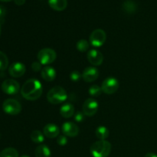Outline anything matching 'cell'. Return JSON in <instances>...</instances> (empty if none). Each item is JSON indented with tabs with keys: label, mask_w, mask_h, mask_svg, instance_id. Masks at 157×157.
<instances>
[{
	"label": "cell",
	"mask_w": 157,
	"mask_h": 157,
	"mask_svg": "<svg viewBox=\"0 0 157 157\" xmlns=\"http://www.w3.org/2000/svg\"><path fill=\"white\" fill-rule=\"evenodd\" d=\"M30 138L35 144H41L44 140V135L39 130H33L31 133Z\"/></svg>",
	"instance_id": "21"
},
{
	"label": "cell",
	"mask_w": 157,
	"mask_h": 157,
	"mask_svg": "<svg viewBox=\"0 0 157 157\" xmlns=\"http://www.w3.org/2000/svg\"><path fill=\"white\" fill-rule=\"evenodd\" d=\"M67 98L66 90L61 86L52 87L47 94V99L51 104H58L65 101Z\"/></svg>",
	"instance_id": "3"
},
{
	"label": "cell",
	"mask_w": 157,
	"mask_h": 157,
	"mask_svg": "<svg viewBox=\"0 0 157 157\" xmlns=\"http://www.w3.org/2000/svg\"><path fill=\"white\" fill-rule=\"evenodd\" d=\"M32 69L33 70V71L35 72H38L40 71H41V64L39 61H34L32 64Z\"/></svg>",
	"instance_id": "28"
},
{
	"label": "cell",
	"mask_w": 157,
	"mask_h": 157,
	"mask_svg": "<svg viewBox=\"0 0 157 157\" xmlns=\"http://www.w3.org/2000/svg\"><path fill=\"white\" fill-rule=\"evenodd\" d=\"M123 9L127 13H133L137 9V5L135 2L127 0V1L124 2V4H123Z\"/></svg>",
	"instance_id": "20"
},
{
	"label": "cell",
	"mask_w": 157,
	"mask_h": 157,
	"mask_svg": "<svg viewBox=\"0 0 157 157\" xmlns=\"http://www.w3.org/2000/svg\"><path fill=\"white\" fill-rule=\"evenodd\" d=\"M83 113L85 116L92 117L98 110V103L94 98H88L84 101L82 107Z\"/></svg>",
	"instance_id": "9"
},
{
	"label": "cell",
	"mask_w": 157,
	"mask_h": 157,
	"mask_svg": "<svg viewBox=\"0 0 157 157\" xmlns=\"http://www.w3.org/2000/svg\"><path fill=\"white\" fill-rule=\"evenodd\" d=\"M84 119V113H81V112H77L75 115V121L78 123H81Z\"/></svg>",
	"instance_id": "30"
},
{
	"label": "cell",
	"mask_w": 157,
	"mask_h": 157,
	"mask_svg": "<svg viewBox=\"0 0 157 157\" xmlns=\"http://www.w3.org/2000/svg\"><path fill=\"white\" fill-rule=\"evenodd\" d=\"M99 71L95 67H87L82 73V78L85 82H92L98 79Z\"/></svg>",
	"instance_id": "13"
},
{
	"label": "cell",
	"mask_w": 157,
	"mask_h": 157,
	"mask_svg": "<svg viewBox=\"0 0 157 157\" xmlns=\"http://www.w3.org/2000/svg\"><path fill=\"white\" fill-rule=\"evenodd\" d=\"M6 15V9L3 6L0 5V24L2 23L5 20Z\"/></svg>",
	"instance_id": "29"
},
{
	"label": "cell",
	"mask_w": 157,
	"mask_h": 157,
	"mask_svg": "<svg viewBox=\"0 0 157 157\" xmlns=\"http://www.w3.org/2000/svg\"><path fill=\"white\" fill-rule=\"evenodd\" d=\"M43 88L38 80L32 78L24 83L21 89V94L28 101H36L42 94Z\"/></svg>",
	"instance_id": "1"
},
{
	"label": "cell",
	"mask_w": 157,
	"mask_h": 157,
	"mask_svg": "<svg viewBox=\"0 0 157 157\" xmlns=\"http://www.w3.org/2000/svg\"><path fill=\"white\" fill-rule=\"evenodd\" d=\"M2 109L7 114L15 116L21 111V105L16 100L9 98L3 102Z\"/></svg>",
	"instance_id": "5"
},
{
	"label": "cell",
	"mask_w": 157,
	"mask_h": 157,
	"mask_svg": "<svg viewBox=\"0 0 157 157\" xmlns=\"http://www.w3.org/2000/svg\"><path fill=\"white\" fill-rule=\"evenodd\" d=\"M61 130L65 136H69V137H75L78 136L79 133V128L78 125L71 121L64 123L61 127Z\"/></svg>",
	"instance_id": "10"
},
{
	"label": "cell",
	"mask_w": 157,
	"mask_h": 157,
	"mask_svg": "<svg viewBox=\"0 0 157 157\" xmlns=\"http://www.w3.org/2000/svg\"><path fill=\"white\" fill-rule=\"evenodd\" d=\"M90 151L93 157H107L111 152V144L107 140H98L92 144Z\"/></svg>",
	"instance_id": "2"
},
{
	"label": "cell",
	"mask_w": 157,
	"mask_h": 157,
	"mask_svg": "<svg viewBox=\"0 0 157 157\" xmlns=\"http://www.w3.org/2000/svg\"><path fill=\"white\" fill-rule=\"evenodd\" d=\"M0 1H2V2H9V1H11V0H0Z\"/></svg>",
	"instance_id": "33"
},
{
	"label": "cell",
	"mask_w": 157,
	"mask_h": 157,
	"mask_svg": "<svg viewBox=\"0 0 157 157\" xmlns=\"http://www.w3.org/2000/svg\"><path fill=\"white\" fill-rule=\"evenodd\" d=\"M56 56L57 55L55 50L52 48H43L39 51L37 58H38V60L41 64L48 65V64H52L55 61Z\"/></svg>",
	"instance_id": "4"
},
{
	"label": "cell",
	"mask_w": 157,
	"mask_h": 157,
	"mask_svg": "<svg viewBox=\"0 0 157 157\" xmlns=\"http://www.w3.org/2000/svg\"><path fill=\"white\" fill-rule=\"evenodd\" d=\"M0 157H18V153L15 148L8 147L0 152Z\"/></svg>",
	"instance_id": "22"
},
{
	"label": "cell",
	"mask_w": 157,
	"mask_h": 157,
	"mask_svg": "<svg viewBox=\"0 0 157 157\" xmlns=\"http://www.w3.org/2000/svg\"><path fill=\"white\" fill-rule=\"evenodd\" d=\"M57 143L60 146H65L67 144V139L65 136H59L57 139Z\"/></svg>",
	"instance_id": "27"
},
{
	"label": "cell",
	"mask_w": 157,
	"mask_h": 157,
	"mask_svg": "<svg viewBox=\"0 0 157 157\" xmlns=\"http://www.w3.org/2000/svg\"><path fill=\"white\" fill-rule=\"evenodd\" d=\"M41 78L45 81H53L56 78V71L51 66H45L42 68L41 71Z\"/></svg>",
	"instance_id": "15"
},
{
	"label": "cell",
	"mask_w": 157,
	"mask_h": 157,
	"mask_svg": "<svg viewBox=\"0 0 157 157\" xmlns=\"http://www.w3.org/2000/svg\"><path fill=\"white\" fill-rule=\"evenodd\" d=\"M102 92L103 91L101 87H100L99 86L97 85V84H94V85H92L91 87L89 88V94L91 97H94V98L99 97Z\"/></svg>",
	"instance_id": "25"
},
{
	"label": "cell",
	"mask_w": 157,
	"mask_h": 157,
	"mask_svg": "<svg viewBox=\"0 0 157 157\" xmlns=\"http://www.w3.org/2000/svg\"><path fill=\"white\" fill-rule=\"evenodd\" d=\"M95 134H96V136L100 140H106V139L109 136L110 132H109L108 129L107 127H104V126H101V127H98L96 129Z\"/></svg>",
	"instance_id": "19"
},
{
	"label": "cell",
	"mask_w": 157,
	"mask_h": 157,
	"mask_svg": "<svg viewBox=\"0 0 157 157\" xmlns=\"http://www.w3.org/2000/svg\"><path fill=\"white\" fill-rule=\"evenodd\" d=\"M60 113L64 118H70L75 113V107L70 103H65L60 108Z\"/></svg>",
	"instance_id": "16"
},
{
	"label": "cell",
	"mask_w": 157,
	"mask_h": 157,
	"mask_svg": "<svg viewBox=\"0 0 157 157\" xmlns=\"http://www.w3.org/2000/svg\"><path fill=\"white\" fill-rule=\"evenodd\" d=\"M2 90L6 94H16L19 91L20 85L15 80L7 79L5 80L2 84Z\"/></svg>",
	"instance_id": "7"
},
{
	"label": "cell",
	"mask_w": 157,
	"mask_h": 157,
	"mask_svg": "<svg viewBox=\"0 0 157 157\" xmlns=\"http://www.w3.org/2000/svg\"><path fill=\"white\" fill-rule=\"evenodd\" d=\"M87 60L94 66L101 65L104 61V56L102 53L96 49H91L87 55Z\"/></svg>",
	"instance_id": "11"
},
{
	"label": "cell",
	"mask_w": 157,
	"mask_h": 157,
	"mask_svg": "<svg viewBox=\"0 0 157 157\" xmlns=\"http://www.w3.org/2000/svg\"><path fill=\"white\" fill-rule=\"evenodd\" d=\"M144 157H157V155L153 153H148L145 155Z\"/></svg>",
	"instance_id": "32"
},
{
	"label": "cell",
	"mask_w": 157,
	"mask_h": 157,
	"mask_svg": "<svg viewBox=\"0 0 157 157\" xmlns=\"http://www.w3.org/2000/svg\"><path fill=\"white\" fill-rule=\"evenodd\" d=\"M25 65L21 62H15L9 67V73L13 78H20L25 73Z\"/></svg>",
	"instance_id": "12"
},
{
	"label": "cell",
	"mask_w": 157,
	"mask_h": 157,
	"mask_svg": "<svg viewBox=\"0 0 157 157\" xmlns=\"http://www.w3.org/2000/svg\"><path fill=\"white\" fill-rule=\"evenodd\" d=\"M9 66V58L5 53L0 52V71L6 70Z\"/></svg>",
	"instance_id": "24"
},
{
	"label": "cell",
	"mask_w": 157,
	"mask_h": 157,
	"mask_svg": "<svg viewBox=\"0 0 157 157\" xmlns=\"http://www.w3.org/2000/svg\"><path fill=\"white\" fill-rule=\"evenodd\" d=\"M106 39H107V35L106 32L103 29H95L90 34L89 41L90 44L93 45L94 47H101L105 43Z\"/></svg>",
	"instance_id": "6"
},
{
	"label": "cell",
	"mask_w": 157,
	"mask_h": 157,
	"mask_svg": "<svg viewBox=\"0 0 157 157\" xmlns=\"http://www.w3.org/2000/svg\"><path fill=\"white\" fill-rule=\"evenodd\" d=\"M81 78H82V75L78 71H73L70 75V79L72 81H78Z\"/></svg>",
	"instance_id": "26"
},
{
	"label": "cell",
	"mask_w": 157,
	"mask_h": 157,
	"mask_svg": "<svg viewBox=\"0 0 157 157\" xmlns=\"http://www.w3.org/2000/svg\"><path fill=\"white\" fill-rule=\"evenodd\" d=\"M119 87V82L114 78H107L102 82L101 89L104 93L107 94H114Z\"/></svg>",
	"instance_id": "8"
},
{
	"label": "cell",
	"mask_w": 157,
	"mask_h": 157,
	"mask_svg": "<svg viewBox=\"0 0 157 157\" xmlns=\"http://www.w3.org/2000/svg\"><path fill=\"white\" fill-rule=\"evenodd\" d=\"M35 154V157H51L52 156L50 149L44 144H41L36 147Z\"/></svg>",
	"instance_id": "18"
},
{
	"label": "cell",
	"mask_w": 157,
	"mask_h": 157,
	"mask_svg": "<svg viewBox=\"0 0 157 157\" xmlns=\"http://www.w3.org/2000/svg\"><path fill=\"white\" fill-rule=\"evenodd\" d=\"M48 4L55 10L62 11L67 7V0H48Z\"/></svg>",
	"instance_id": "17"
},
{
	"label": "cell",
	"mask_w": 157,
	"mask_h": 157,
	"mask_svg": "<svg viewBox=\"0 0 157 157\" xmlns=\"http://www.w3.org/2000/svg\"><path fill=\"white\" fill-rule=\"evenodd\" d=\"M15 3L18 6H22L23 4H25V0H14Z\"/></svg>",
	"instance_id": "31"
},
{
	"label": "cell",
	"mask_w": 157,
	"mask_h": 157,
	"mask_svg": "<svg viewBox=\"0 0 157 157\" xmlns=\"http://www.w3.org/2000/svg\"><path fill=\"white\" fill-rule=\"evenodd\" d=\"M0 35H1V24H0Z\"/></svg>",
	"instance_id": "35"
},
{
	"label": "cell",
	"mask_w": 157,
	"mask_h": 157,
	"mask_svg": "<svg viewBox=\"0 0 157 157\" xmlns=\"http://www.w3.org/2000/svg\"><path fill=\"white\" fill-rule=\"evenodd\" d=\"M44 135L48 138L53 139L58 136L60 133V129L57 125L54 124H48L44 127L43 130Z\"/></svg>",
	"instance_id": "14"
},
{
	"label": "cell",
	"mask_w": 157,
	"mask_h": 157,
	"mask_svg": "<svg viewBox=\"0 0 157 157\" xmlns=\"http://www.w3.org/2000/svg\"><path fill=\"white\" fill-rule=\"evenodd\" d=\"M21 157H30V156H27V155H23Z\"/></svg>",
	"instance_id": "34"
},
{
	"label": "cell",
	"mask_w": 157,
	"mask_h": 157,
	"mask_svg": "<svg viewBox=\"0 0 157 157\" xmlns=\"http://www.w3.org/2000/svg\"><path fill=\"white\" fill-rule=\"evenodd\" d=\"M89 47H90V44H89V42L87 41V40H84V39L79 40V41L77 42V44H76L77 49L81 52H87V51L89 49Z\"/></svg>",
	"instance_id": "23"
}]
</instances>
